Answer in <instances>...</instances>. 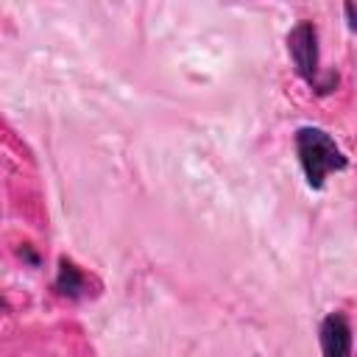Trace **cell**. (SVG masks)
I'll return each mask as SVG.
<instances>
[{
  "mask_svg": "<svg viewBox=\"0 0 357 357\" xmlns=\"http://www.w3.org/2000/svg\"><path fill=\"white\" fill-rule=\"evenodd\" d=\"M287 50L296 64V73L310 86H318V31L310 20H301L287 33Z\"/></svg>",
  "mask_w": 357,
  "mask_h": 357,
  "instance_id": "cell-2",
  "label": "cell"
},
{
  "mask_svg": "<svg viewBox=\"0 0 357 357\" xmlns=\"http://www.w3.org/2000/svg\"><path fill=\"white\" fill-rule=\"evenodd\" d=\"M296 151H298V162L304 167L307 184L312 190L324 187L326 173L343 170L349 165L343 151L337 148V142L324 128H315V126H304L296 131Z\"/></svg>",
  "mask_w": 357,
  "mask_h": 357,
  "instance_id": "cell-1",
  "label": "cell"
},
{
  "mask_svg": "<svg viewBox=\"0 0 357 357\" xmlns=\"http://www.w3.org/2000/svg\"><path fill=\"white\" fill-rule=\"evenodd\" d=\"M56 287L64 293V296H81V290H84V276H81V271L70 262V259H61L59 262V279H56Z\"/></svg>",
  "mask_w": 357,
  "mask_h": 357,
  "instance_id": "cell-4",
  "label": "cell"
},
{
  "mask_svg": "<svg viewBox=\"0 0 357 357\" xmlns=\"http://www.w3.org/2000/svg\"><path fill=\"white\" fill-rule=\"evenodd\" d=\"M346 14H349V25H351V31H357V8H354V3H346Z\"/></svg>",
  "mask_w": 357,
  "mask_h": 357,
  "instance_id": "cell-5",
  "label": "cell"
},
{
  "mask_svg": "<svg viewBox=\"0 0 357 357\" xmlns=\"http://www.w3.org/2000/svg\"><path fill=\"white\" fill-rule=\"evenodd\" d=\"M318 340H321L324 357H349L351 354V326H349L346 315L343 312H329L321 321Z\"/></svg>",
  "mask_w": 357,
  "mask_h": 357,
  "instance_id": "cell-3",
  "label": "cell"
}]
</instances>
